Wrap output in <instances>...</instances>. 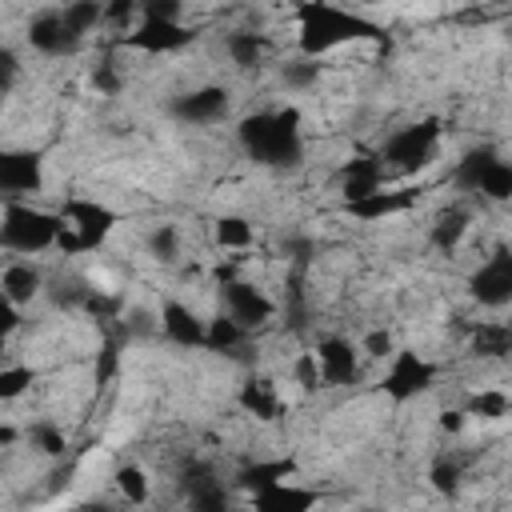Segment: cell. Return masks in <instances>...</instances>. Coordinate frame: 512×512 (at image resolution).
Segmentation results:
<instances>
[{
	"label": "cell",
	"instance_id": "obj_1",
	"mask_svg": "<svg viewBox=\"0 0 512 512\" xmlns=\"http://www.w3.org/2000/svg\"><path fill=\"white\" fill-rule=\"evenodd\" d=\"M288 16L296 20V56L304 60H328L348 44L384 36L372 20H364L352 8H336V4H296L288 8Z\"/></svg>",
	"mask_w": 512,
	"mask_h": 512
},
{
	"label": "cell",
	"instance_id": "obj_2",
	"mask_svg": "<svg viewBox=\"0 0 512 512\" xmlns=\"http://www.w3.org/2000/svg\"><path fill=\"white\" fill-rule=\"evenodd\" d=\"M60 212L56 208H40L32 200H4V224H0V244L8 256H24L36 260L44 252H56L60 240Z\"/></svg>",
	"mask_w": 512,
	"mask_h": 512
},
{
	"label": "cell",
	"instance_id": "obj_3",
	"mask_svg": "<svg viewBox=\"0 0 512 512\" xmlns=\"http://www.w3.org/2000/svg\"><path fill=\"white\" fill-rule=\"evenodd\" d=\"M440 120L428 116V120H416V124H404V128H392L376 152V160L384 164L388 176H416L440 148Z\"/></svg>",
	"mask_w": 512,
	"mask_h": 512
},
{
	"label": "cell",
	"instance_id": "obj_4",
	"mask_svg": "<svg viewBox=\"0 0 512 512\" xmlns=\"http://www.w3.org/2000/svg\"><path fill=\"white\" fill-rule=\"evenodd\" d=\"M436 376H440V364L432 356H424L420 348H408L400 344V352L384 364L380 380H376V392L388 400V404H412L420 396H428L436 388Z\"/></svg>",
	"mask_w": 512,
	"mask_h": 512
},
{
	"label": "cell",
	"instance_id": "obj_5",
	"mask_svg": "<svg viewBox=\"0 0 512 512\" xmlns=\"http://www.w3.org/2000/svg\"><path fill=\"white\" fill-rule=\"evenodd\" d=\"M200 40L196 24H180V20H156V16H144L140 28H132L128 36L116 40L120 52H132V56H148V60H160V56H176L184 48H192Z\"/></svg>",
	"mask_w": 512,
	"mask_h": 512
},
{
	"label": "cell",
	"instance_id": "obj_6",
	"mask_svg": "<svg viewBox=\"0 0 512 512\" xmlns=\"http://www.w3.org/2000/svg\"><path fill=\"white\" fill-rule=\"evenodd\" d=\"M56 212H60V220L84 240L88 252L104 248V244L116 236V228H120V212H116L112 204L96 200V196H80V192H72V196H64V200L56 204Z\"/></svg>",
	"mask_w": 512,
	"mask_h": 512
},
{
	"label": "cell",
	"instance_id": "obj_7",
	"mask_svg": "<svg viewBox=\"0 0 512 512\" xmlns=\"http://www.w3.org/2000/svg\"><path fill=\"white\" fill-rule=\"evenodd\" d=\"M216 308L228 312L236 324H244L252 336L264 332V328L280 316L276 296H268V288L256 284V280H248V276H244V280H232V284H224V288H216Z\"/></svg>",
	"mask_w": 512,
	"mask_h": 512
},
{
	"label": "cell",
	"instance_id": "obj_8",
	"mask_svg": "<svg viewBox=\"0 0 512 512\" xmlns=\"http://www.w3.org/2000/svg\"><path fill=\"white\" fill-rule=\"evenodd\" d=\"M464 288H468V296H472L480 308H488V312L508 308V304H512V248H508V244L488 248V252L480 256V264L468 272Z\"/></svg>",
	"mask_w": 512,
	"mask_h": 512
},
{
	"label": "cell",
	"instance_id": "obj_9",
	"mask_svg": "<svg viewBox=\"0 0 512 512\" xmlns=\"http://www.w3.org/2000/svg\"><path fill=\"white\" fill-rule=\"evenodd\" d=\"M168 112L180 124H192V128L220 124L232 112V88L228 84H192V88H184V92L172 96Z\"/></svg>",
	"mask_w": 512,
	"mask_h": 512
},
{
	"label": "cell",
	"instance_id": "obj_10",
	"mask_svg": "<svg viewBox=\"0 0 512 512\" xmlns=\"http://www.w3.org/2000/svg\"><path fill=\"white\" fill-rule=\"evenodd\" d=\"M156 324H160V336L172 344V348H184V352H204V336H208V316L180 300V296H164L160 308H156Z\"/></svg>",
	"mask_w": 512,
	"mask_h": 512
},
{
	"label": "cell",
	"instance_id": "obj_11",
	"mask_svg": "<svg viewBox=\"0 0 512 512\" xmlns=\"http://www.w3.org/2000/svg\"><path fill=\"white\" fill-rule=\"evenodd\" d=\"M320 372H324V388H356L364 376V356L356 348V340H348L344 332H328L312 344Z\"/></svg>",
	"mask_w": 512,
	"mask_h": 512
},
{
	"label": "cell",
	"instance_id": "obj_12",
	"mask_svg": "<svg viewBox=\"0 0 512 512\" xmlns=\"http://www.w3.org/2000/svg\"><path fill=\"white\" fill-rule=\"evenodd\" d=\"M236 408L240 416L256 420V424H276L288 412V400L280 392V376L268 372H244V380L236 384Z\"/></svg>",
	"mask_w": 512,
	"mask_h": 512
},
{
	"label": "cell",
	"instance_id": "obj_13",
	"mask_svg": "<svg viewBox=\"0 0 512 512\" xmlns=\"http://www.w3.org/2000/svg\"><path fill=\"white\" fill-rule=\"evenodd\" d=\"M24 44L48 60H60V56H76L84 44L68 36L64 28V16L60 8H36L28 20H24Z\"/></svg>",
	"mask_w": 512,
	"mask_h": 512
},
{
	"label": "cell",
	"instance_id": "obj_14",
	"mask_svg": "<svg viewBox=\"0 0 512 512\" xmlns=\"http://www.w3.org/2000/svg\"><path fill=\"white\" fill-rule=\"evenodd\" d=\"M0 188L4 200H24L44 188V160L32 148H4L0 156Z\"/></svg>",
	"mask_w": 512,
	"mask_h": 512
},
{
	"label": "cell",
	"instance_id": "obj_15",
	"mask_svg": "<svg viewBox=\"0 0 512 512\" xmlns=\"http://www.w3.org/2000/svg\"><path fill=\"white\" fill-rule=\"evenodd\" d=\"M416 204H420V188H392L388 184V188H380L356 204H344L340 212L348 220H360V224H384V220H400V216L416 212Z\"/></svg>",
	"mask_w": 512,
	"mask_h": 512
},
{
	"label": "cell",
	"instance_id": "obj_16",
	"mask_svg": "<svg viewBox=\"0 0 512 512\" xmlns=\"http://www.w3.org/2000/svg\"><path fill=\"white\" fill-rule=\"evenodd\" d=\"M0 296L16 308H32L40 296H48V272L36 260L8 256L0 268Z\"/></svg>",
	"mask_w": 512,
	"mask_h": 512
},
{
	"label": "cell",
	"instance_id": "obj_17",
	"mask_svg": "<svg viewBox=\"0 0 512 512\" xmlns=\"http://www.w3.org/2000/svg\"><path fill=\"white\" fill-rule=\"evenodd\" d=\"M320 500H324L320 488L300 484V480H280V484H272V488H264V492H256V496H248L244 508H248V512H316Z\"/></svg>",
	"mask_w": 512,
	"mask_h": 512
},
{
	"label": "cell",
	"instance_id": "obj_18",
	"mask_svg": "<svg viewBox=\"0 0 512 512\" xmlns=\"http://www.w3.org/2000/svg\"><path fill=\"white\" fill-rule=\"evenodd\" d=\"M220 52L228 56L232 68L248 72V68H260V64H264V56L272 52V36H268L264 28H256V24H248V28H228V32H220Z\"/></svg>",
	"mask_w": 512,
	"mask_h": 512
},
{
	"label": "cell",
	"instance_id": "obj_19",
	"mask_svg": "<svg viewBox=\"0 0 512 512\" xmlns=\"http://www.w3.org/2000/svg\"><path fill=\"white\" fill-rule=\"evenodd\" d=\"M468 232H472V208L460 204V200H452V204H444V208L432 216V224H428V244H432L436 252H456V248L468 240Z\"/></svg>",
	"mask_w": 512,
	"mask_h": 512
},
{
	"label": "cell",
	"instance_id": "obj_20",
	"mask_svg": "<svg viewBox=\"0 0 512 512\" xmlns=\"http://www.w3.org/2000/svg\"><path fill=\"white\" fill-rule=\"evenodd\" d=\"M212 244L228 256H240V260H252V248H256V224L244 216V212H220L212 220Z\"/></svg>",
	"mask_w": 512,
	"mask_h": 512
},
{
	"label": "cell",
	"instance_id": "obj_21",
	"mask_svg": "<svg viewBox=\"0 0 512 512\" xmlns=\"http://www.w3.org/2000/svg\"><path fill=\"white\" fill-rule=\"evenodd\" d=\"M468 352L476 360H512V324L508 320H472Z\"/></svg>",
	"mask_w": 512,
	"mask_h": 512
},
{
	"label": "cell",
	"instance_id": "obj_22",
	"mask_svg": "<svg viewBox=\"0 0 512 512\" xmlns=\"http://www.w3.org/2000/svg\"><path fill=\"white\" fill-rule=\"evenodd\" d=\"M112 492L128 504V508H148L152 496H156V484H152V472L136 460H124L112 468Z\"/></svg>",
	"mask_w": 512,
	"mask_h": 512
},
{
	"label": "cell",
	"instance_id": "obj_23",
	"mask_svg": "<svg viewBox=\"0 0 512 512\" xmlns=\"http://www.w3.org/2000/svg\"><path fill=\"white\" fill-rule=\"evenodd\" d=\"M460 408L468 412V420L500 424V420H508V416H512V396H508L500 384H476V388L464 396V404H460Z\"/></svg>",
	"mask_w": 512,
	"mask_h": 512
},
{
	"label": "cell",
	"instance_id": "obj_24",
	"mask_svg": "<svg viewBox=\"0 0 512 512\" xmlns=\"http://www.w3.org/2000/svg\"><path fill=\"white\" fill-rule=\"evenodd\" d=\"M256 336L244 328V324H236L228 312H208V336H204V352H216V356H232V352H240V348H248Z\"/></svg>",
	"mask_w": 512,
	"mask_h": 512
},
{
	"label": "cell",
	"instance_id": "obj_25",
	"mask_svg": "<svg viewBox=\"0 0 512 512\" xmlns=\"http://www.w3.org/2000/svg\"><path fill=\"white\" fill-rule=\"evenodd\" d=\"M24 440H28L32 456H40V460H64V456H68V432H64V424L52 420V416H36V420L24 428Z\"/></svg>",
	"mask_w": 512,
	"mask_h": 512
},
{
	"label": "cell",
	"instance_id": "obj_26",
	"mask_svg": "<svg viewBox=\"0 0 512 512\" xmlns=\"http://www.w3.org/2000/svg\"><path fill=\"white\" fill-rule=\"evenodd\" d=\"M476 196L484 200V204H512V160L508 156H492L488 160V168L480 172V180H476Z\"/></svg>",
	"mask_w": 512,
	"mask_h": 512
},
{
	"label": "cell",
	"instance_id": "obj_27",
	"mask_svg": "<svg viewBox=\"0 0 512 512\" xmlns=\"http://www.w3.org/2000/svg\"><path fill=\"white\" fill-rule=\"evenodd\" d=\"M284 380L300 388V396H320L324 392V372H320V360L312 348H300L288 356L284 364Z\"/></svg>",
	"mask_w": 512,
	"mask_h": 512
},
{
	"label": "cell",
	"instance_id": "obj_28",
	"mask_svg": "<svg viewBox=\"0 0 512 512\" xmlns=\"http://www.w3.org/2000/svg\"><path fill=\"white\" fill-rule=\"evenodd\" d=\"M144 252L152 260H160V264H180V256H184V232L172 220H160V224H152L144 232Z\"/></svg>",
	"mask_w": 512,
	"mask_h": 512
},
{
	"label": "cell",
	"instance_id": "obj_29",
	"mask_svg": "<svg viewBox=\"0 0 512 512\" xmlns=\"http://www.w3.org/2000/svg\"><path fill=\"white\" fill-rule=\"evenodd\" d=\"M424 480H428V488H432L436 496H448V500H456V496L464 492V480H468V472H464V460H460V456H436Z\"/></svg>",
	"mask_w": 512,
	"mask_h": 512
},
{
	"label": "cell",
	"instance_id": "obj_30",
	"mask_svg": "<svg viewBox=\"0 0 512 512\" xmlns=\"http://www.w3.org/2000/svg\"><path fill=\"white\" fill-rule=\"evenodd\" d=\"M60 16H64L68 36H72V40H80V44H88V36H92L96 28H104V4H96V0L64 4V8H60Z\"/></svg>",
	"mask_w": 512,
	"mask_h": 512
},
{
	"label": "cell",
	"instance_id": "obj_31",
	"mask_svg": "<svg viewBox=\"0 0 512 512\" xmlns=\"http://www.w3.org/2000/svg\"><path fill=\"white\" fill-rule=\"evenodd\" d=\"M32 384H36V368L28 360H8L0 368V400L4 404H16L20 396H28Z\"/></svg>",
	"mask_w": 512,
	"mask_h": 512
},
{
	"label": "cell",
	"instance_id": "obj_32",
	"mask_svg": "<svg viewBox=\"0 0 512 512\" xmlns=\"http://www.w3.org/2000/svg\"><path fill=\"white\" fill-rule=\"evenodd\" d=\"M356 348H360V356H364L368 364H388V360L400 352V344H396V332H392L388 324H376V328H368V332L356 340Z\"/></svg>",
	"mask_w": 512,
	"mask_h": 512
},
{
	"label": "cell",
	"instance_id": "obj_33",
	"mask_svg": "<svg viewBox=\"0 0 512 512\" xmlns=\"http://www.w3.org/2000/svg\"><path fill=\"white\" fill-rule=\"evenodd\" d=\"M468 424H472V420H468V412H464L460 404H448V408L436 412V428H440L444 436H464Z\"/></svg>",
	"mask_w": 512,
	"mask_h": 512
},
{
	"label": "cell",
	"instance_id": "obj_34",
	"mask_svg": "<svg viewBox=\"0 0 512 512\" xmlns=\"http://www.w3.org/2000/svg\"><path fill=\"white\" fill-rule=\"evenodd\" d=\"M76 512H112V504H104V500H84Z\"/></svg>",
	"mask_w": 512,
	"mask_h": 512
},
{
	"label": "cell",
	"instance_id": "obj_35",
	"mask_svg": "<svg viewBox=\"0 0 512 512\" xmlns=\"http://www.w3.org/2000/svg\"><path fill=\"white\" fill-rule=\"evenodd\" d=\"M508 44H512V24H508Z\"/></svg>",
	"mask_w": 512,
	"mask_h": 512
}]
</instances>
